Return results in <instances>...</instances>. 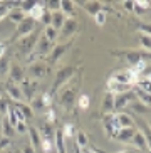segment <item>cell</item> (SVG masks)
Listing matches in <instances>:
<instances>
[{"label": "cell", "mask_w": 151, "mask_h": 153, "mask_svg": "<svg viewBox=\"0 0 151 153\" xmlns=\"http://www.w3.org/2000/svg\"><path fill=\"white\" fill-rule=\"evenodd\" d=\"M138 88L148 94H151V81H146V79H139L138 81Z\"/></svg>", "instance_id": "obj_40"}, {"label": "cell", "mask_w": 151, "mask_h": 153, "mask_svg": "<svg viewBox=\"0 0 151 153\" xmlns=\"http://www.w3.org/2000/svg\"><path fill=\"white\" fill-rule=\"evenodd\" d=\"M109 79H114V81H118V82L129 84V86L138 84V81H139L138 74H136V72H134L131 68H129V69H119V71L113 72V76L109 77Z\"/></svg>", "instance_id": "obj_8"}, {"label": "cell", "mask_w": 151, "mask_h": 153, "mask_svg": "<svg viewBox=\"0 0 151 153\" xmlns=\"http://www.w3.org/2000/svg\"><path fill=\"white\" fill-rule=\"evenodd\" d=\"M61 130H62V133H64V136H66V138L74 136V126L69 125V123H67V125H64V128H61Z\"/></svg>", "instance_id": "obj_45"}, {"label": "cell", "mask_w": 151, "mask_h": 153, "mask_svg": "<svg viewBox=\"0 0 151 153\" xmlns=\"http://www.w3.org/2000/svg\"><path fill=\"white\" fill-rule=\"evenodd\" d=\"M89 103H91V101H89V96L87 94H79V98H77V106H79L81 109H87L89 108Z\"/></svg>", "instance_id": "obj_37"}, {"label": "cell", "mask_w": 151, "mask_h": 153, "mask_svg": "<svg viewBox=\"0 0 151 153\" xmlns=\"http://www.w3.org/2000/svg\"><path fill=\"white\" fill-rule=\"evenodd\" d=\"M9 82L12 84H20L25 79V71L20 68V64L17 62H10V69H9Z\"/></svg>", "instance_id": "obj_14"}, {"label": "cell", "mask_w": 151, "mask_h": 153, "mask_svg": "<svg viewBox=\"0 0 151 153\" xmlns=\"http://www.w3.org/2000/svg\"><path fill=\"white\" fill-rule=\"evenodd\" d=\"M74 79V77H72ZM69 81L64 88H61V89L57 91L59 93V104L62 106L66 111H71L72 106H74L76 103H77V98H79V89H81V81L77 79L74 84V81Z\"/></svg>", "instance_id": "obj_1"}, {"label": "cell", "mask_w": 151, "mask_h": 153, "mask_svg": "<svg viewBox=\"0 0 151 153\" xmlns=\"http://www.w3.org/2000/svg\"><path fill=\"white\" fill-rule=\"evenodd\" d=\"M5 91H7V94L13 99V101H17V103H22L24 101V94L22 91H20V86L19 84H12V82H5Z\"/></svg>", "instance_id": "obj_17"}, {"label": "cell", "mask_w": 151, "mask_h": 153, "mask_svg": "<svg viewBox=\"0 0 151 153\" xmlns=\"http://www.w3.org/2000/svg\"><path fill=\"white\" fill-rule=\"evenodd\" d=\"M9 69H10V61L5 57L0 59V77H7L9 76Z\"/></svg>", "instance_id": "obj_33"}, {"label": "cell", "mask_w": 151, "mask_h": 153, "mask_svg": "<svg viewBox=\"0 0 151 153\" xmlns=\"http://www.w3.org/2000/svg\"><path fill=\"white\" fill-rule=\"evenodd\" d=\"M45 12V9H44V2H37L36 4V7L29 12V15L27 17H30V19H34L36 22H40V19H42V14Z\"/></svg>", "instance_id": "obj_24"}, {"label": "cell", "mask_w": 151, "mask_h": 153, "mask_svg": "<svg viewBox=\"0 0 151 153\" xmlns=\"http://www.w3.org/2000/svg\"><path fill=\"white\" fill-rule=\"evenodd\" d=\"M54 45H56V42L49 41V39L42 34V36L39 37V41H37V44H36V49H34L32 56L29 57V61H32L34 57H47V56L50 54V51L54 49Z\"/></svg>", "instance_id": "obj_7"}, {"label": "cell", "mask_w": 151, "mask_h": 153, "mask_svg": "<svg viewBox=\"0 0 151 153\" xmlns=\"http://www.w3.org/2000/svg\"><path fill=\"white\" fill-rule=\"evenodd\" d=\"M106 89H107V93H111L113 96H118V94H124V93L133 91V86L123 84V82H118V81H114V79H107Z\"/></svg>", "instance_id": "obj_13"}, {"label": "cell", "mask_w": 151, "mask_h": 153, "mask_svg": "<svg viewBox=\"0 0 151 153\" xmlns=\"http://www.w3.org/2000/svg\"><path fill=\"white\" fill-rule=\"evenodd\" d=\"M61 12L66 15V19H76V4L69 2V0H62L61 2Z\"/></svg>", "instance_id": "obj_21"}, {"label": "cell", "mask_w": 151, "mask_h": 153, "mask_svg": "<svg viewBox=\"0 0 151 153\" xmlns=\"http://www.w3.org/2000/svg\"><path fill=\"white\" fill-rule=\"evenodd\" d=\"M29 131V126H27V121H19L15 125V133H20V135H25Z\"/></svg>", "instance_id": "obj_42"}, {"label": "cell", "mask_w": 151, "mask_h": 153, "mask_svg": "<svg viewBox=\"0 0 151 153\" xmlns=\"http://www.w3.org/2000/svg\"><path fill=\"white\" fill-rule=\"evenodd\" d=\"M139 30L143 34H146V36H151V24H146V22L139 24Z\"/></svg>", "instance_id": "obj_46"}, {"label": "cell", "mask_w": 151, "mask_h": 153, "mask_svg": "<svg viewBox=\"0 0 151 153\" xmlns=\"http://www.w3.org/2000/svg\"><path fill=\"white\" fill-rule=\"evenodd\" d=\"M74 44V39L72 41H67V42H61V44H56L54 45V49L50 51V54L45 57V62L49 64V66H54V64H57L61 59L66 56V52L72 47Z\"/></svg>", "instance_id": "obj_6"}, {"label": "cell", "mask_w": 151, "mask_h": 153, "mask_svg": "<svg viewBox=\"0 0 151 153\" xmlns=\"http://www.w3.org/2000/svg\"><path fill=\"white\" fill-rule=\"evenodd\" d=\"M129 108L133 109L136 114H151V108H148V106L141 104L138 99H134L133 103H129Z\"/></svg>", "instance_id": "obj_28"}, {"label": "cell", "mask_w": 151, "mask_h": 153, "mask_svg": "<svg viewBox=\"0 0 151 153\" xmlns=\"http://www.w3.org/2000/svg\"><path fill=\"white\" fill-rule=\"evenodd\" d=\"M139 42H141L143 49H144V51H150V52H151V36L141 34V39H139Z\"/></svg>", "instance_id": "obj_39"}, {"label": "cell", "mask_w": 151, "mask_h": 153, "mask_svg": "<svg viewBox=\"0 0 151 153\" xmlns=\"http://www.w3.org/2000/svg\"><path fill=\"white\" fill-rule=\"evenodd\" d=\"M19 86H20V91H22V94H24V99H27L30 103L32 99L36 98V93L39 89V81H34V79L25 76V79Z\"/></svg>", "instance_id": "obj_11"}, {"label": "cell", "mask_w": 151, "mask_h": 153, "mask_svg": "<svg viewBox=\"0 0 151 153\" xmlns=\"http://www.w3.org/2000/svg\"><path fill=\"white\" fill-rule=\"evenodd\" d=\"M113 125H114L116 130H121V128H134V120L128 113H116V114H113Z\"/></svg>", "instance_id": "obj_12"}, {"label": "cell", "mask_w": 151, "mask_h": 153, "mask_svg": "<svg viewBox=\"0 0 151 153\" xmlns=\"http://www.w3.org/2000/svg\"><path fill=\"white\" fill-rule=\"evenodd\" d=\"M146 81H151V69L148 71V76H146Z\"/></svg>", "instance_id": "obj_53"}, {"label": "cell", "mask_w": 151, "mask_h": 153, "mask_svg": "<svg viewBox=\"0 0 151 153\" xmlns=\"http://www.w3.org/2000/svg\"><path fill=\"white\" fill-rule=\"evenodd\" d=\"M76 5H81V7H82L89 15H93V17L96 14H99L101 10H106L101 2H79V4H76Z\"/></svg>", "instance_id": "obj_18"}, {"label": "cell", "mask_w": 151, "mask_h": 153, "mask_svg": "<svg viewBox=\"0 0 151 153\" xmlns=\"http://www.w3.org/2000/svg\"><path fill=\"white\" fill-rule=\"evenodd\" d=\"M0 133L4 135V138H9V140L17 135V133H15V128L10 125V121L7 118H4V121H2V130H0Z\"/></svg>", "instance_id": "obj_25"}, {"label": "cell", "mask_w": 151, "mask_h": 153, "mask_svg": "<svg viewBox=\"0 0 151 153\" xmlns=\"http://www.w3.org/2000/svg\"><path fill=\"white\" fill-rule=\"evenodd\" d=\"M50 20H52V12L45 10L44 14H42V19H40V22L44 24L45 27H49V25H50Z\"/></svg>", "instance_id": "obj_44"}, {"label": "cell", "mask_w": 151, "mask_h": 153, "mask_svg": "<svg viewBox=\"0 0 151 153\" xmlns=\"http://www.w3.org/2000/svg\"><path fill=\"white\" fill-rule=\"evenodd\" d=\"M45 118H47V121H49V123H54V121H56V113H54L52 108H49L47 111H45Z\"/></svg>", "instance_id": "obj_47"}, {"label": "cell", "mask_w": 151, "mask_h": 153, "mask_svg": "<svg viewBox=\"0 0 151 153\" xmlns=\"http://www.w3.org/2000/svg\"><path fill=\"white\" fill-rule=\"evenodd\" d=\"M54 148L57 150V153H67V150H66V136H64L62 130H56V136H54Z\"/></svg>", "instance_id": "obj_19"}, {"label": "cell", "mask_w": 151, "mask_h": 153, "mask_svg": "<svg viewBox=\"0 0 151 153\" xmlns=\"http://www.w3.org/2000/svg\"><path fill=\"white\" fill-rule=\"evenodd\" d=\"M76 141H77V146H81V148H86V146H87V136H86L82 131H79V133H77Z\"/></svg>", "instance_id": "obj_41"}, {"label": "cell", "mask_w": 151, "mask_h": 153, "mask_svg": "<svg viewBox=\"0 0 151 153\" xmlns=\"http://www.w3.org/2000/svg\"><path fill=\"white\" fill-rule=\"evenodd\" d=\"M104 114H114V96L111 93H106L104 98Z\"/></svg>", "instance_id": "obj_29"}, {"label": "cell", "mask_w": 151, "mask_h": 153, "mask_svg": "<svg viewBox=\"0 0 151 153\" xmlns=\"http://www.w3.org/2000/svg\"><path fill=\"white\" fill-rule=\"evenodd\" d=\"M40 135H42V136H47V138H50V140H54V136H56V128H54V123L45 121L44 125H42Z\"/></svg>", "instance_id": "obj_32"}, {"label": "cell", "mask_w": 151, "mask_h": 153, "mask_svg": "<svg viewBox=\"0 0 151 153\" xmlns=\"http://www.w3.org/2000/svg\"><path fill=\"white\" fill-rule=\"evenodd\" d=\"M30 108L34 113H40V111H47V108H45L44 104V99H42V96H36V98L30 101Z\"/></svg>", "instance_id": "obj_30"}, {"label": "cell", "mask_w": 151, "mask_h": 153, "mask_svg": "<svg viewBox=\"0 0 151 153\" xmlns=\"http://www.w3.org/2000/svg\"><path fill=\"white\" fill-rule=\"evenodd\" d=\"M5 52H7V44L0 41V59L5 57Z\"/></svg>", "instance_id": "obj_49"}, {"label": "cell", "mask_w": 151, "mask_h": 153, "mask_svg": "<svg viewBox=\"0 0 151 153\" xmlns=\"http://www.w3.org/2000/svg\"><path fill=\"white\" fill-rule=\"evenodd\" d=\"M148 126L151 128V114H150V120H148Z\"/></svg>", "instance_id": "obj_55"}, {"label": "cell", "mask_w": 151, "mask_h": 153, "mask_svg": "<svg viewBox=\"0 0 151 153\" xmlns=\"http://www.w3.org/2000/svg\"><path fill=\"white\" fill-rule=\"evenodd\" d=\"M0 153H12V152H9V150H4V152H0Z\"/></svg>", "instance_id": "obj_57"}, {"label": "cell", "mask_w": 151, "mask_h": 153, "mask_svg": "<svg viewBox=\"0 0 151 153\" xmlns=\"http://www.w3.org/2000/svg\"><path fill=\"white\" fill-rule=\"evenodd\" d=\"M10 145V140L9 138H2L0 140V152H4V150H7V146Z\"/></svg>", "instance_id": "obj_48"}, {"label": "cell", "mask_w": 151, "mask_h": 153, "mask_svg": "<svg viewBox=\"0 0 151 153\" xmlns=\"http://www.w3.org/2000/svg\"><path fill=\"white\" fill-rule=\"evenodd\" d=\"M77 71H79V68H77V66H64V68L59 69V71L56 72L52 88H50V96L57 94V91L61 89V88H64L67 82L71 81L72 77L76 76V72H77Z\"/></svg>", "instance_id": "obj_2"}, {"label": "cell", "mask_w": 151, "mask_h": 153, "mask_svg": "<svg viewBox=\"0 0 151 153\" xmlns=\"http://www.w3.org/2000/svg\"><path fill=\"white\" fill-rule=\"evenodd\" d=\"M39 37H40L39 32L36 30V32H32V34H29V36H25V37L17 39V41H15L17 51L22 56H25V57H30L34 49H36V44H37V41H39Z\"/></svg>", "instance_id": "obj_4"}, {"label": "cell", "mask_w": 151, "mask_h": 153, "mask_svg": "<svg viewBox=\"0 0 151 153\" xmlns=\"http://www.w3.org/2000/svg\"><path fill=\"white\" fill-rule=\"evenodd\" d=\"M22 153H36V150H34V146L32 145H25L22 150Z\"/></svg>", "instance_id": "obj_51"}, {"label": "cell", "mask_w": 151, "mask_h": 153, "mask_svg": "<svg viewBox=\"0 0 151 153\" xmlns=\"http://www.w3.org/2000/svg\"><path fill=\"white\" fill-rule=\"evenodd\" d=\"M94 20H96V24H98L99 27H102V25L106 24V20H107V12L106 10H101L99 14L94 15Z\"/></svg>", "instance_id": "obj_38"}, {"label": "cell", "mask_w": 151, "mask_h": 153, "mask_svg": "<svg viewBox=\"0 0 151 153\" xmlns=\"http://www.w3.org/2000/svg\"><path fill=\"white\" fill-rule=\"evenodd\" d=\"M77 30H79V24H77V20H76V19H66L62 29L59 30V39H61V42L72 41V37L77 34Z\"/></svg>", "instance_id": "obj_9"}, {"label": "cell", "mask_w": 151, "mask_h": 153, "mask_svg": "<svg viewBox=\"0 0 151 153\" xmlns=\"http://www.w3.org/2000/svg\"><path fill=\"white\" fill-rule=\"evenodd\" d=\"M12 7H19V2H9V4H2L0 2V20L9 14Z\"/></svg>", "instance_id": "obj_34"}, {"label": "cell", "mask_w": 151, "mask_h": 153, "mask_svg": "<svg viewBox=\"0 0 151 153\" xmlns=\"http://www.w3.org/2000/svg\"><path fill=\"white\" fill-rule=\"evenodd\" d=\"M36 24L37 22L34 20V19L25 17L19 25H15V34L12 36V39L17 41V39H20V37H25V36H29V34H32V32H36Z\"/></svg>", "instance_id": "obj_10"}, {"label": "cell", "mask_w": 151, "mask_h": 153, "mask_svg": "<svg viewBox=\"0 0 151 153\" xmlns=\"http://www.w3.org/2000/svg\"><path fill=\"white\" fill-rule=\"evenodd\" d=\"M40 148L44 150L45 153H50L54 150V140L47 138V136H42V145H40Z\"/></svg>", "instance_id": "obj_36"}, {"label": "cell", "mask_w": 151, "mask_h": 153, "mask_svg": "<svg viewBox=\"0 0 151 153\" xmlns=\"http://www.w3.org/2000/svg\"><path fill=\"white\" fill-rule=\"evenodd\" d=\"M4 118L5 116H2V114H0V130H2V121H4Z\"/></svg>", "instance_id": "obj_54"}, {"label": "cell", "mask_w": 151, "mask_h": 153, "mask_svg": "<svg viewBox=\"0 0 151 153\" xmlns=\"http://www.w3.org/2000/svg\"><path fill=\"white\" fill-rule=\"evenodd\" d=\"M133 91H134V96H136V99H138L139 103L144 104V106H148V108H151V94L141 91L139 88H134Z\"/></svg>", "instance_id": "obj_27"}, {"label": "cell", "mask_w": 151, "mask_h": 153, "mask_svg": "<svg viewBox=\"0 0 151 153\" xmlns=\"http://www.w3.org/2000/svg\"><path fill=\"white\" fill-rule=\"evenodd\" d=\"M50 74V66L44 61H36V62H30L27 66V71H25V76L34 79V81H40Z\"/></svg>", "instance_id": "obj_5"}, {"label": "cell", "mask_w": 151, "mask_h": 153, "mask_svg": "<svg viewBox=\"0 0 151 153\" xmlns=\"http://www.w3.org/2000/svg\"><path fill=\"white\" fill-rule=\"evenodd\" d=\"M0 98H2V89H0Z\"/></svg>", "instance_id": "obj_58"}, {"label": "cell", "mask_w": 151, "mask_h": 153, "mask_svg": "<svg viewBox=\"0 0 151 153\" xmlns=\"http://www.w3.org/2000/svg\"><path fill=\"white\" fill-rule=\"evenodd\" d=\"M7 17H9V20H10V22H13L15 25H19V24L22 22V20L27 17V15L24 14V12H22L20 9H19V7H15L13 10H10L9 14H7Z\"/></svg>", "instance_id": "obj_26"}, {"label": "cell", "mask_w": 151, "mask_h": 153, "mask_svg": "<svg viewBox=\"0 0 151 153\" xmlns=\"http://www.w3.org/2000/svg\"><path fill=\"white\" fill-rule=\"evenodd\" d=\"M15 108H19V111L24 114V118H25V121L27 120H30L32 116H34V111H32V108H30V104H27V103H17L15 104Z\"/></svg>", "instance_id": "obj_31"}, {"label": "cell", "mask_w": 151, "mask_h": 153, "mask_svg": "<svg viewBox=\"0 0 151 153\" xmlns=\"http://www.w3.org/2000/svg\"><path fill=\"white\" fill-rule=\"evenodd\" d=\"M12 153H22V150H13Z\"/></svg>", "instance_id": "obj_56"}, {"label": "cell", "mask_w": 151, "mask_h": 153, "mask_svg": "<svg viewBox=\"0 0 151 153\" xmlns=\"http://www.w3.org/2000/svg\"><path fill=\"white\" fill-rule=\"evenodd\" d=\"M123 7H124L126 10H129V12H134V2H124Z\"/></svg>", "instance_id": "obj_50"}, {"label": "cell", "mask_w": 151, "mask_h": 153, "mask_svg": "<svg viewBox=\"0 0 151 153\" xmlns=\"http://www.w3.org/2000/svg\"><path fill=\"white\" fill-rule=\"evenodd\" d=\"M64 22H66V15L61 12V10H57V12H52V20H50V27H54L56 30H61L64 25Z\"/></svg>", "instance_id": "obj_23"}, {"label": "cell", "mask_w": 151, "mask_h": 153, "mask_svg": "<svg viewBox=\"0 0 151 153\" xmlns=\"http://www.w3.org/2000/svg\"><path fill=\"white\" fill-rule=\"evenodd\" d=\"M27 135L30 138V145L34 146V150H39L40 145H42V135H40V131L37 130V128H30V126H29Z\"/></svg>", "instance_id": "obj_22"}, {"label": "cell", "mask_w": 151, "mask_h": 153, "mask_svg": "<svg viewBox=\"0 0 151 153\" xmlns=\"http://www.w3.org/2000/svg\"><path fill=\"white\" fill-rule=\"evenodd\" d=\"M134 133H136V128H121V130H118L114 140L116 141H119V143L129 145L131 143V140H133V136H134Z\"/></svg>", "instance_id": "obj_16"}, {"label": "cell", "mask_w": 151, "mask_h": 153, "mask_svg": "<svg viewBox=\"0 0 151 153\" xmlns=\"http://www.w3.org/2000/svg\"><path fill=\"white\" fill-rule=\"evenodd\" d=\"M134 99H136L134 91H129V93H124V94L114 96V111H121V109H124L126 106H129V103H133Z\"/></svg>", "instance_id": "obj_15"}, {"label": "cell", "mask_w": 151, "mask_h": 153, "mask_svg": "<svg viewBox=\"0 0 151 153\" xmlns=\"http://www.w3.org/2000/svg\"><path fill=\"white\" fill-rule=\"evenodd\" d=\"M44 36L49 39V41H52V42H56L59 39V30H56L54 27H45V30H44Z\"/></svg>", "instance_id": "obj_35"}, {"label": "cell", "mask_w": 151, "mask_h": 153, "mask_svg": "<svg viewBox=\"0 0 151 153\" xmlns=\"http://www.w3.org/2000/svg\"><path fill=\"white\" fill-rule=\"evenodd\" d=\"M113 56H118V57H123L128 64H131V68L138 66L141 62H146V61H151V52L144 49H138V51H113Z\"/></svg>", "instance_id": "obj_3"}, {"label": "cell", "mask_w": 151, "mask_h": 153, "mask_svg": "<svg viewBox=\"0 0 151 153\" xmlns=\"http://www.w3.org/2000/svg\"><path fill=\"white\" fill-rule=\"evenodd\" d=\"M129 145H133L136 150H141V152H150V150H148L146 140H144V136H143L138 130H136V133H134V136H133V140H131Z\"/></svg>", "instance_id": "obj_20"}, {"label": "cell", "mask_w": 151, "mask_h": 153, "mask_svg": "<svg viewBox=\"0 0 151 153\" xmlns=\"http://www.w3.org/2000/svg\"><path fill=\"white\" fill-rule=\"evenodd\" d=\"M9 108H10V104L7 103V99H5V98H0V114H2V116H7Z\"/></svg>", "instance_id": "obj_43"}, {"label": "cell", "mask_w": 151, "mask_h": 153, "mask_svg": "<svg viewBox=\"0 0 151 153\" xmlns=\"http://www.w3.org/2000/svg\"><path fill=\"white\" fill-rule=\"evenodd\" d=\"M82 153H99V152H96V150H91L89 146H86V148H82Z\"/></svg>", "instance_id": "obj_52"}]
</instances>
